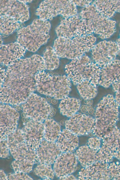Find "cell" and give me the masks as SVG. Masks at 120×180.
<instances>
[{"label": "cell", "instance_id": "obj_1", "mask_svg": "<svg viewBox=\"0 0 120 180\" xmlns=\"http://www.w3.org/2000/svg\"><path fill=\"white\" fill-rule=\"evenodd\" d=\"M35 75L14 64L6 70V76L0 87V104H21L36 89Z\"/></svg>", "mask_w": 120, "mask_h": 180}, {"label": "cell", "instance_id": "obj_2", "mask_svg": "<svg viewBox=\"0 0 120 180\" xmlns=\"http://www.w3.org/2000/svg\"><path fill=\"white\" fill-rule=\"evenodd\" d=\"M6 139L10 153L15 159L12 163V167L18 171H31L34 164L39 162L36 150L27 146L21 130L17 128Z\"/></svg>", "mask_w": 120, "mask_h": 180}, {"label": "cell", "instance_id": "obj_3", "mask_svg": "<svg viewBox=\"0 0 120 180\" xmlns=\"http://www.w3.org/2000/svg\"><path fill=\"white\" fill-rule=\"evenodd\" d=\"M120 104L112 94L103 97L98 103L95 112V125L92 133L94 136L102 138L117 126Z\"/></svg>", "mask_w": 120, "mask_h": 180}, {"label": "cell", "instance_id": "obj_4", "mask_svg": "<svg viewBox=\"0 0 120 180\" xmlns=\"http://www.w3.org/2000/svg\"><path fill=\"white\" fill-rule=\"evenodd\" d=\"M50 28L48 21L35 19L31 24L18 31L16 41L26 50L36 52L47 42Z\"/></svg>", "mask_w": 120, "mask_h": 180}, {"label": "cell", "instance_id": "obj_5", "mask_svg": "<svg viewBox=\"0 0 120 180\" xmlns=\"http://www.w3.org/2000/svg\"><path fill=\"white\" fill-rule=\"evenodd\" d=\"M35 79L39 92L56 100L68 96L71 90V82L66 75H52L43 70L37 74Z\"/></svg>", "mask_w": 120, "mask_h": 180}, {"label": "cell", "instance_id": "obj_6", "mask_svg": "<svg viewBox=\"0 0 120 180\" xmlns=\"http://www.w3.org/2000/svg\"><path fill=\"white\" fill-rule=\"evenodd\" d=\"M101 68L85 54L71 60L65 67L67 76L74 85L85 80L99 85Z\"/></svg>", "mask_w": 120, "mask_h": 180}, {"label": "cell", "instance_id": "obj_7", "mask_svg": "<svg viewBox=\"0 0 120 180\" xmlns=\"http://www.w3.org/2000/svg\"><path fill=\"white\" fill-rule=\"evenodd\" d=\"M96 41V38L93 34L71 39L58 37L53 47L59 58L72 60L91 51Z\"/></svg>", "mask_w": 120, "mask_h": 180}, {"label": "cell", "instance_id": "obj_8", "mask_svg": "<svg viewBox=\"0 0 120 180\" xmlns=\"http://www.w3.org/2000/svg\"><path fill=\"white\" fill-rule=\"evenodd\" d=\"M78 14L87 21L93 33L102 40L110 38L116 32V22L101 15L92 3L82 8Z\"/></svg>", "mask_w": 120, "mask_h": 180}, {"label": "cell", "instance_id": "obj_9", "mask_svg": "<svg viewBox=\"0 0 120 180\" xmlns=\"http://www.w3.org/2000/svg\"><path fill=\"white\" fill-rule=\"evenodd\" d=\"M78 14L77 6L72 0H44L36 9V14L39 19L48 21L60 15L62 18H68Z\"/></svg>", "mask_w": 120, "mask_h": 180}, {"label": "cell", "instance_id": "obj_10", "mask_svg": "<svg viewBox=\"0 0 120 180\" xmlns=\"http://www.w3.org/2000/svg\"><path fill=\"white\" fill-rule=\"evenodd\" d=\"M55 31L58 37L71 39L93 34L86 20L81 17L78 13L71 17L62 18Z\"/></svg>", "mask_w": 120, "mask_h": 180}, {"label": "cell", "instance_id": "obj_11", "mask_svg": "<svg viewBox=\"0 0 120 180\" xmlns=\"http://www.w3.org/2000/svg\"><path fill=\"white\" fill-rule=\"evenodd\" d=\"M21 104L24 117L41 122L48 118L53 112V108L45 98L33 93Z\"/></svg>", "mask_w": 120, "mask_h": 180}, {"label": "cell", "instance_id": "obj_12", "mask_svg": "<svg viewBox=\"0 0 120 180\" xmlns=\"http://www.w3.org/2000/svg\"><path fill=\"white\" fill-rule=\"evenodd\" d=\"M120 50V45L116 41L104 40L96 44L91 50V59L101 68L116 59Z\"/></svg>", "mask_w": 120, "mask_h": 180}, {"label": "cell", "instance_id": "obj_13", "mask_svg": "<svg viewBox=\"0 0 120 180\" xmlns=\"http://www.w3.org/2000/svg\"><path fill=\"white\" fill-rule=\"evenodd\" d=\"M22 134L27 146L36 150L44 139V123L33 119L24 117Z\"/></svg>", "mask_w": 120, "mask_h": 180}, {"label": "cell", "instance_id": "obj_14", "mask_svg": "<svg viewBox=\"0 0 120 180\" xmlns=\"http://www.w3.org/2000/svg\"><path fill=\"white\" fill-rule=\"evenodd\" d=\"M19 114L10 105H0V140L6 139L17 128Z\"/></svg>", "mask_w": 120, "mask_h": 180}, {"label": "cell", "instance_id": "obj_15", "mask_svg": "<svg viewBox=\"0 0 120 180\" xmlns=\"http://www.w3.org/2000/svg\"><path fill=\"white\" fill-rule=\"evenodd\" d=\"M0 15L10 16L23 23L29 18V7L20 0H0Z\"/></svg>", "mask_w": 120, "mask_h": 180}, {"label": "cell", "instance_id": "obj_16", "mask_svg": "<svg viewBox=\"0 0 120 180\" xmlns=\"http://www.w3.org/2000/svg\"><path fill=\"white\" fill-rule=\"evenodd\" d=\"M94 125V118L86 114L77 113L65 123V128L78 136L88 134L92 132Z\"/></svg>", "mask_w": 120, "mask_h": 180}, {"label": "cell", "instance_id": "obj_17", "mask_svg": "<svg viewBox=\"0 0 120 180\" xmlns=\"http://www.w3.org/2000/svg\"><path fill=\"white\" fill-rule=\"evenodd\" d=\"M75 153L78 161L83 167L98 161L109 163L114 158L104 153L101 147L98 149H94L87 145L79 147Z\"/></svg>", "mask_w": 120, "mask_h": 180}, {"label": "cell", "instance_id": "obj_18", "mask_svg": "<svg viewBox=\"0 0 120 180\" xmlns=\"http://www.w3.org/2000/svg\"><path fill=\"white\" fill-rule=\"evenodd\" d=\"M78 162L74 151L62 152L53 163L55 176L60 178L71 174L77 170Z\"/></svg>", "mask_w": 120, "mask_h": 180}, {"label": "cell", "instance_id": "obj_19", "mask_svg": "<svg viewBox=\"0 0 120 180\" xmlns=\"http://www.w3.org/2000/svg\"><path fill=\"white\" fill-rule=\"evenodd\" d=\"M109 163L96 162L82 168L78 172V179L85 180H109Z\"/></svg>", "mask_w": 120, "mask_h": 180}, {"label": "cell", "instance_id": "obj_20", "mask_svg": "<svg viewBox=\"0 0 120 180\" xmlns=\"http://www.w3.org/2000/svg\"><path fill=\"white\" fill-rule=\"evenodd\" d=\"M26 51L17 41L2 44L0 47V64L8 66L22 58Z\"/></svg>", "mask_w": 120, "mask_h": 180}, {"label": "cell", "instance_id": "obj_21", "mask_svg": "<svg viewBox=\"0 0 120 180\" xmlns=\"http://www.w3.org/2000/svg\"><path fill=\"white\" fill-rule=\"evenodd\" d=\"M39 163L51 165L53 164L62 152L55 142L43 139L36 150Z\"/></svg>", "mask_w": 120, "mask_h": 180}, {"label": "cell", "instance_id": "obj_22", "mask_svg": "<svg viewBox=\"0 0 120 180\" xmlns=\"http://www.w3.org/2000/svg\"><path fill=\"white\" fill-rule=\"evenodd\" d=\"M120 61L116 59L101 68L99 85L109 87L115 82L120 81Z\"/></svg>", "mask_w": 120, "mask_h": 180}, {"label": "cell", "instance_id": "obj_23", "mask_svg": "<svg viewBox=\"0 0 120 180\" xmlns=\"http://www.w3.org/2000/svg\"><path fill=\"white\" fill-rule=\"evenodd\" d=\"M119 129L116 126L111 132L101 138V148L106 154L120 160Z\"/></svg>", "mask_w": 120, "mask_h": 180}, {"label": "cell", "instance_id": "obj_24", "mask_svg": "<svg viewBox=\"0 0 120 180\" xmlns=\"http://www.w3.org/2000/svg\"><path fill=\"white\" fill-rule=\"evenodd\" d=\"M55 142L61 152L74 151L79 146L78 136L66 128L61 131Z\"/></svg>", "mask_w": 120, "mask_h": 180}, {"label": "cell", "instance_id": "obj_25", "mask_svg": "<svg viewBox=\"0 0 120 180\" xmlns=\"http://www.w3.org/2000/svg\"><path fill=\"white\" fill-rule=\"evenodd\" d=\"M92 3L100 14L110 19L120 12V0H97L93 1Z\"/></svg>", "mask_w": 120, "mask_h": 180}, {"label": "cell", "instance_id": "obj_26", "mask_svg": "<svg viewBox=\"0 0 120 180\" xmlns=\"http://www.w3.org/2000/svg\"><path fill=\"white\" fill-rule=\"evenodd\" d=\"M80 106L81 102L79 99L68 96L61 100L59 108L61 114L70 118L77 113Z\"/></svg>", "mask_w": 120, "mask_h": 180}, {"label": "cell", "instance_id": "obj_27", "mask_svg": "<svg viewBox=\"0 0 120 180\" xmlns=\"http://www.w3.org/2000/svg\"><path fill=\"white\" fill-rule=\"evenodd\" d=\"M23 26L22 23L11 17L0 15V35L2 38L8 36Z\"/></svg>", "mask_w": 120, "mask_h": 180}, {"label": "cell", "instance_id": "obj_28", "mask_svg": "<svg viewBox=\"0 0 120 180\" xmlns=\"http://www.w3.org/2000/svg\"><path fill=\"white\" fill-rule=\"evenodd\" d=\"M44 139L55 142L61 131L60 124L53 119L48 118L44 121Z\"/></svg>", "mask_w": 120, "mask_h": 180}, {"label": "cell", "instance_id": "obj_29", "mask_svg": "<svg viewBox=\"0 0 120 180\" xmlns=\"http://www.w3.org/2000/svg\"><path fill=\"white\" fill-rule=\"evenodd\" d=\"M46 69L52 70L57 68L59 65V57L53 47L47 46L42 56Z\"/></svg>", "mask_w": 120, "mask_h": 180}, {"label": "cell", "instance_id": "obj_30", "mask_svg": "<svg viewBox=\"0 0 120 180\" xmlns=\"http://www.w3.org/2000/svg\"><path fill=\"white\" fill-rule=\"evenodd\" d=\"M76 85L79 94L85 100H91L94 98L97 94V86L89 81H84Z\"/></svg>", "mask_w": 120, "mask_h": 180}, {"label": "cell", "instance_id": "obj_31", "mask_svg": "<svg viewBox=\"0 0 120 180\" xmlns=\"http://www.w3.org/2000/svg\"><path fill=\"white\" fill-rule=\"evenodd\" d=\"M33 172L35 175L44 179H52L55 176L51 165L47 164L39 163Z\"/></svg>", "mask_w": 120, "mask_h": 180}, {"label": "cell", "instance_id": "obj_32", "mask_svg": "<svg viewBox=\"0 0 120 180\" xmlns=\"http://www.w3.org/2000/svg\"><path fill=\"white\" fill-rule=\"evenodd\" d=\"M120 164L119 162L109 163L108 167L109 180H120Z\"/></svg>", "mask_w": 120, "mask_h": 180}, {"label": "cell", "instance_id": "obj_33", "mask_svg": "<svg viewBox=\"0 0 120 180\" xmlns=\"http://www.w3.org/2000/svg\"><path fill=\"white\" fill-rule=\"evenodd\" d=\"M7 180H33L27 173L22 172H14L7 175Z\"/></svg>", "mask_w": 120, "mask_h": 180}, {"label": "cell", "instance_id": "obj_34", "mask_svg": "<svg viewBox=\"0 0 120 180\" xmlns=\"http://www.w3.org/2000/svg\"><path fill=\"white\" fill-rule=\"evenodd\" d=\"M10 152L7 139L0 140V158H5L8 157Z\"/></svg>", "mask_w": 120, "mask_h": 180}, {"label": "cell", "instance_id": "obj_35", "mask_svg": "<svg viewBox=\"0 0 120 180\" xmlns=\"http://www.w3.org/2000/svg\"><path fill=\"white\" fill-rule=\"evenodd\" d=\"M101 145V139L95 136L89 138L87 144L89 147L94 149L100 148Z\"/></svg>", "mask_w": 120, "mask_h": 180}, {"label": "cell", "instance_id": "obj_36", "mask_svg": "<svg viewBox=\"0 0 120 180\" xmlns=\"http://www.w3.org/2000/svg\"><path fill=\"white\" fill-rule=\"evenodd\" d=\"M72 1L76 6H78L83 8L90 4L93 1V0H72Z\"/></svg>", "mask_w": 120, "mask_h": 180}, {"label": "cell", "instance_id": "obj_37", "mask_svg": "<svg viewBox=\"0 0 120 180\" xmlns=\"http://www.w3.org/2000/svg\"><path fill=\"white\" fill-rule=\"evenodd\" d=\"M6 76V70L0 65V87L2 86Z\"/></svg>", "mask_w": 120, "mask_h": 180}, {"label": "cell", "instance_id": "obj_38", "mask_svg": "<svg viewBox=\"0 0 120 180\" xmlns=\"http://www.w3.org/2000/svg\"><path fill=\"white\" fill-rule=\"evenodd\" d=\"M120 81L113 83L112 85L113 90L115 92L120 91Z\"/></svg>", "mask_w": 120, "mask_h": 180}, {"label": "cell", "instance_id": "obj_39", "mask_svg": "<svg viewBox=\"0 0 120 180\" xmlns=\"http://www.w3.org/2000/svg\"><path fill=\"white\" fill-rule=\"evenodd\" d=\"M60 180H77V178H76L73 175L71 174L68 175L63 177L59 178Z\"/></svg>", "mask_w": 120, "mask_h": 180}, {"label": "cell", "instance_id": "obj_40", "mask_svg": "<svg viewBox=\"0 0 120 180\" xmlns=\"http://www.w3.org/2000/svg\"><path fill=\"white\" fill-rule=\"evenodd\" d=\"M0 180H7V175L4 171L1 170H0Z\"/></svg>", "mask_w": 120, "mask_h": 180}, {"label": "cell", "instance_id": "obj_41", "mask_svg": "<svg viewBox=\"0 0 120 180\" xmlns=\"http://www.w3.org/2000/svg\"><path fill=\"white\" fill-rule=\"evenodd\" d=\"M114 98L116 101L120 104V91L116 92Z\"/></svg>", "mask_w": 120, "mask_h": 180}, {"label": "cell", "instance_id": "obj_42", "mask_svg": "<svg viewBox=\"0 0 120 180\" xmlns=\"http://www.w3.org/2000/svg\"><path fill=\"white\" fill-rule=\"evenodd\" d=\"M20 1L22 3L26 4L27 3H30L32 1V0H20Z\"/></svg>", "mask_w": 120, "mask_h": 180}, {"label": "cell", "instance_id": "obj_43", "mask_svg": "<svg viewBox=\"0 0 120 180\" xmlns=\"http://www.w3.org/2000/svg\"><path fill=\"white\" fill-rule=\"evenodd\" d=\"M2 38L0 35V47L3 44V41L2 40Z\"/></svg>", "mask_w": 120, "mask_h": 180}, {"label": "cell", "instance_id": "obj_44", "mask_svg": "<svg viewBox=\"0 0 120 180\" xmlns=\"http://www.w3.org/2000/svg\"><path fill=\"white\" fill-rule=\"evenodd\" d=\"M116 43L119 45H120V38L117 39L116 41Z\"/></svg>", "mask_w": 120, "mask_h": 180}]
</instances>
